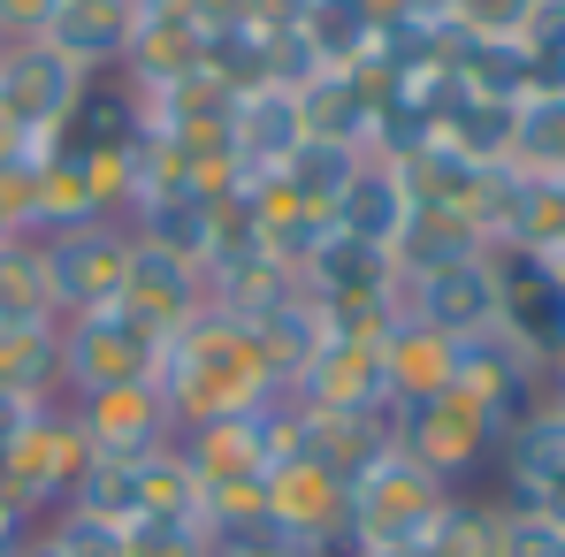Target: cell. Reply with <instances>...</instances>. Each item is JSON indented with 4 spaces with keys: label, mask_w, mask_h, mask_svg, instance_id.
I'll list each match as a JSON object with an SVG mask.
<instances>
[{
    "label": "cell",
    "mask_w": 565,
    "mask_h": 557,
    "mask_svg": "<svg viewBox=\"0 0 565 557\" xmlns=\"http://www.w3.org/2000/svg\"><path fill=\"white\" fill-rule=\"evenodd\" d=\"M214 557H298V550H282L276 535L260 527V535H237V543H222V550H214Z\"/></svg>",
    "instance_id": "4dcf8cb0"
},
{
    "label": "cell",
    "mask_w": 565,
    "mask_h": 557,
    "mask_svg": "<svg viewBox=\"0 0 565 557\" xmlns=\"http://www.w3.org/2000/svg\"><path fill=\"white\" fill-rule=\"evenodd\" d=\"M390 443H397L413 465H428L444 489H467L473 473H489V465H497V428H489V413L467 405L459 389H444V397H428V405L390 413Z\"/></svg>",
    "instance_id": "5b68a950"
},
{
    "label": "cell",
    "mask_w": 565,
    "mask_h": 557,
    "mask_svg": "<svg viewBox=\"0 0 565 557\" xmlns=\"http://www.w3.org/2000/svg\"><path fill=\"white\" fill-rule=\"evenodd\" d=\"M130 504H138L130 527H206V489H199V473L184 465L177 443L130 459Z\"/></svg>",
    "instance_id": "d6986e66"
},
{
    "label": "cell",
    "mask_w": 565,
    "mask_h": 557,
    "mask_svg": "<svg viewBox=\"0 0 565 557\" xmlns=\"http://www.w3.org/2000/svg\"><path fill=\"white\" fill-rule=\"evenodd\" d=\"M0 389L23 405H62V321L54 329H0Z\"/></svg>",
    "instance_id": "7402d4cb"
},
{
    "label": "cell",
    "mask_w": 565,
    "mask_h": 557,
    "mask_svg": "<svg viewBox=\"0 0 565 557\" xmlns=\"http://www.w3.org/2000/svg\"><path fill=\"white\" fill-rule=\"evenodd\" d=\"M451 367H459V344L451 336L420 329L413 313H390V329H382V389H390V413L444 397L451 389Z\"/></svg>",
    "instance_id": "2e32d148"
},
{
    "label": "cell",
    "mask_w": 565,
    "mask_h": 557,
    "mask_svg": "<svg viewBox=\"0 0 565 557\" xmlns=\"http://www.w3.org/2000/svg\"><path fill=\"white\" fill-rule=\"evenodd\" d=\"M397 313H413L420 329L467 344V336H489L497 329V276H489V253L481 260H459V268H436V276L397 282Z\"/></svg>",
    "instance_id": "7c38bea8"
},
{
    "label": "cell",
    "mask_w": 565,
    "mask_h": 557,
    "mask_svg": "<svg viewBox=\"0 0 565 557\" xmlns=\"http://www.w3.org/2000/svg\"><path fill=\"white\" fill-rule=\"evenodd\" d=\"M290 405L298 413H390V389H382V336H321L313 360L290 374Z\"/></svg>",
    "instance_id": "9c48e42d"
},
{
    "label": "cell",
    "mask_w": 565,
    "mask_h": 557,
    "mask_svg": "<svg viewBox=\"0 0 565 557\" xmlns=\"http://www.w3.org/2000/svg\"><path fill=\"white\" fill-rule=\"evenodd\" d=\"M70 420L85 436L93 459H146V451H169L177 443V413L153 382H130V389H99V397H70Z\"/></svg>",
    "instance_id": "30bf717a"
},
{
    "label": "cell",
    "mask_w": 565,
    "mask_h": 557,
    "mask_svg": "<svg viewBox=\"0 0 565 557\" xmlns=\"http://www.w3.org/2000/svg\"><path fill=\"white\" fill-rule=\"evenodd\" d=\"M153 389L169 397L177 428H199V420H230V413H253V405L282 397V374L268 367L253 321L206 306L199 321H184V329L161 344V374H153Z\"/></svg>",
    "instance_id": "6da1fadb"
},
{
    "label": "cell",
    "mask_w": 565,
    "mask_h": 557,
    "mask_svg": "<svg viewBox=\"0 0 565 557\" xmlns=\"http://www.w3.org/2000/svg\"><path fill=\"white\" fill-rule=\"evenodd\" d=\"M260 527L298 557H337V543H344V481L306 451L276 459L268 481H260Z\"/></svg>",
    "instance_id": "52a82bcc"
},
{
    "label": "cell",
    "mask_w": 565,
    "mask_h": 557,
    "mask_svg": "<svg viewBox=\"0 0 565 557\" xmlns=\"http://www.w3.org/2000/svg\"><path fill=\"white\" fill-rule=\"evenodd\" d=\"M413 222V191H405V176H397V161H360L352 169V184H344V199L329 206V229L337 237H360V245H397V229Z\"/></svg>",
    "instance_id": "ac0fdd59"
},
{
    "label": "cell",
    "mask_w": 565,
    "mask_h": 557,
    "mask_svg": "<svg viewBox=\"0 0 565 557\" xmlns=\"http://www.w3.org/2000/svg\"><path fill=\"white\" fill-rule=\"evenodd\" d=\"M39 153H46V146H39V138H23V130H15V115L0 107V176H15V169H31Z\"/></svg>",
    "instance_id": "f1b7e54d"
},
{
    "label": "cell",
    "mask_w": 565,
    "mask_h": 557,
    "mask_svg": "<svg viewBox=\"0 0 565 557\" xmlns=\"http://www.w3.org/2000/svg\"><path fill=\"white\" fill-rule=\"evenodd\" d=\"M153 374H161V336L146 321H130L122 306L62 321V397L130 389V382H153Z\"/></svg>",
    "instance_id": "277c9868"
},
{
    "label": "cell",
    "mask_w": 565,
    "mask_h": 557,
    "mask_svg": "<svg viewBox=\"0 0 565 557\" xmlns=\"http://www.w3.org/2000/svg\"><path fill=\"white\" fill-rule=\"evenodd\" d=\"M130 321H146L161 344L184 329V321H199L214 298H206V268H191V260H177V253H153V245H130V276H122V298H115Z\"/></svg>",
    "instance_id": "5bb4252c"
},
{
    "label": "cell",
    "mask_w": 565,
    "mask_h": 557,
    "mask_svg": "<svg viewBox=\"0 0 565 557\" xmlns=\"http://www.w3.org/2000/svg\"><path fill=\"white\" fill-rule=\"evenodd\" d=\"M497 557H565V527H551V519H535V512H512V504H504Z\"/></svg>",
    "instance_id": "484cf974"
},
{
    "label": "cell",
    "mask_w": 565,
    "mask_h": 557,
    "mask_svg": "<svg viewBox=\"0 0 565 557\" xmlns=\"http://www.w3.org/2000/svg\"><path fill=\"white\" fill-rule=\"evenodd\" d=\"M459 489H444L428 465H413L397 443L367 473L344 481V543L337 557H382V550H420Z\"/></svg>",
    "instance_id": "7a4b0ae2"
},
{
    "label": "cell",
    "mask_w": 565,
    "mask_h": 557,
    "mask_svg": "<svg viewBox=\"0 0 565 557\" xmlns=\"http://www.w3.org/2000/svg\"><path fill=\"white\" fill-rule=\"evenodd\" d=\"M23 413H31V405H23V397H8V389H0V451H8V436H15V428H23Z\"/></svg>",
    "instance_id": "1f68e13d"
},
{
    "label": "cell",
    "mask_w": 565,
    "mask_h": 557,
    "mask_svg": "<svg viewBox=\"0 0 565 557\" xmlns=\"http://www.w3.org/2000/svg\"><path fill=\"white\" fill-rule=\"evenodd\" d=\"M306 146V115H298V85H245L237 107H230V153L237 169L260 184V176H282L290 153Z\"/></svg>",
    "instance_id": "9a60e30c"
},
{
    "label": "cell",
    "mask_w": 565,
    "mask_h": 557,
    "mask_svg": "<svg viewBox=\"0 0 565 557\" xmlns=\"http://www.w3.org/2000/svg\"><path fill=\"white\" fill-rule=\"evenodd\" d=\"M138 23H146V0H62L54 23H46V46L70 54L85 77H122L130 46H138Z\"/></svg>",
    "instance_id": "4fadbf2b"
},
{
    "label": "cell",
    "mask_w": 565,
    "mask_h": 557,
    "mask_svg": "<svg viewBox=\"0 0 565 557\" xmlns=\"http://www.w3.org/2000/svg\"><path fill=\"white\" fill-rule=\"evenodd\" d=\"M122 557H214V535L206 527H130Z\"/></svg>",
    "instance_id": "4316f807"
},
{
    "label": "cell",
    "mask_w": 565,
    "mask_h": 557,
    "mask_svg": "<svg viewBox=\"0 0 565 557\" xmlns=\"http://www.w3.org/2000/svg\"><path fill=\"white\" fill-rule=\"evenodd\" d=\"M459 260H481L473 222H467V214H451V206H413V222H405V229H397V245H390L397 282L436 276V268H459Z\"/></svg>",
    "instance_id": "ffe728a7"
},
{
    "label": "cell",
    "mask_w": 565,
    "mask_h": 557,
    "mask_svg": "<svg viewBox=\"0 0 565 557\" xmlns=\"http://www.w3.org/2000/svg\"><path fill=\"white\" fill-rule=\"evenodd\" d=\"M367 153L360 146H321V138H306L298 153H290V169H282L276 184L298 199V206H313V214H329L337 199H344V184H352V169H360Z\"/></svg>",
    "instance_id": "603a6c76"
},
{
    "label": "cell",
    "mask_w": 565,
    "mask_h": 557,
    "mask_svg": "<svg viewBox=\"0 0 565 557\" xmlns=\"http://www.w3.org/2000/svg\"><path fill=\"white\" fill-rule=\"evenodd\" d=\"M85 459H93V451H85V436H77V420H70V397H62V405H31L23 428H15L8 451H0V496L39 527V519H54V512L70 504Z\"/></svg>",
    "instance_id": "3957f363"
},
{
    "label": "cell",
    "mask_w": 565,
    "mask_h": 557,
    "mask_svg": "<svg viewBox=\"0 0 565 557\" xmlns=\"http://www.w3.org/2000/svg\"><path fill=\"white\" fill-rule=\"evenodd\" d=\"M497 535H504V504L497 496H451L436 535H428V557H497Z\"/></svg>",
    "instance_id": "cb8c5ba5"
},
{
    "label": "cell",
    "mask_w": 565,
    "mask_h": 557,
    "mask_svg": "<svg viewBox=\"0 0 565 557\" xmlns=\"http://www.w3.org/2000/svg\"><path fill=\"white\" fill-rule=\"evenodd\" d=\"M444 23L451 39H520L527 0H444Z\"/></svg>",
    "instance_id": "d4e9b609"
},
{
    "label": "cell",
    "mask_w": 565,
    "mask_h": 557,
    "mask_svg": "<svg viewBox=\"0 0 565 557\" xmlns=\"http://www.w3.org/2000/svg\"><path fill=\"white\" fill-rule=\"evenodd\" d=\"M497 276V336H512L527 360L558 367L565 360V268L535 245H504L489 253Z\"/></svg>",
    "instance_id": "8992f818"
},
{
    "label": "cell",
    "mask_w": 565,
    "mask_h": 557,
    "mask_svg": "<svg viewBox=\"0 0 565 557\" xmlns=\"http://www.w3.org/2000/svg\"><path fill=\"white\" fill-rule=\"evenodd\" d=\"M54 8H62V0H0V39H8V46H23V39H46Z\"/></svg>",
    "instance_id": "83f0119b"
},
{
    "label": "cell",
    "mask_w": 565,
    "mask_h": 557,
    "mask_svg": "<svg viewBox=\"0 0 565 557\" xmlns=\"http://www.w3.org/2000/svg\"><path fill=\"white\" fill-rule=\"evenodd\" d=\"M0 54H8V39H0Z\"/></svg>",
    "instance_id": "d6a6232c"
},
{
    "label": "cell",
    "mask_w": 565,
    "mask_h": 557,
    "mask_svg": "<svg viewBox=\"0 0 565 557\" xmlns=\"http://www.w3.org/2000/svg\"><path fill=\"white\" fill-rule=\"evenodd\" d=\"M313 54V69H375L382 62V8L375 0H306L290 23Z\"/></svg>",
    "instance_id": "e0dca14e"
},
{
    "label": "cell",
    "mask_w": 565,
    "mask_h": 557,
    "mask_svg": "<svg viewBox=\"0 0 565 557\" xmlns=\"http://www.w3.org/2000/svg\"><path fill=\"white\" fill-rule=\"evenodd\" d=\"M77 93H85V69H77L70 54H54L46 39H23V46H8V54H0V107L15 115V130H23V138L54 146V130L70 122Z\"/></svg>",
    "instance_id": "8fae6325"
},
{
    "label": "cell",
    "mask_w": 565,
    "mask_h": 557,
    "mask_svg": "<svg viewBox=\"0 0 565 557\" xmlns=\"http://www.w3.org/2000/svg\"><path fill=\"white\" fill-rule=\"evenodd\" d=\"M54 321H62V306H54L39 237H8L0 245V329H54Z\"/></svg>",
    "instance_id": "44dd1931"
},
{
    "label": "cell",
    "mask_w": 565,
    "mask_h": 557,
    "mask_svg": "<svg viewBox=\"0 0 565 557\" xmlns=\"http://www.w3.org/2000/svg\"><path fill=\"white\" fill-rule=\"evenodd\" d=\"M8 237H23V169L0 176V245H8Z\"/></svg>",
    "instance_id": "f546056e"
},
{
    "label": "cell",
    "mask_w": 565,
    "mask_h": 557,
    "mask_svg": "<svg viewBox=\"0 0 565 557\" xmlns=\"http://www.w3.org/2000/svg\"><path fill=\"white\" fill-rule=\"evenodd\" d=\"M130 245H138V237H130V222H85V229H62V237H39L62 321H70V313H99V306H115V298H122Z\"/></svg>",
    "instance_id": "ba28073f"
}]
</instances>
